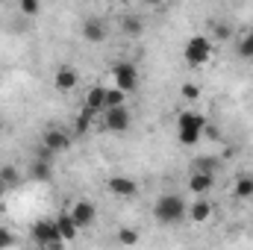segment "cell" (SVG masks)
Returning a JSON list of instances; mask_svg holds the SVG:
<instances>
[{
  "mask_svg": "<svg viewBox=\"0 0 253 250\" xmlns=\"http://www.w3.org/2000/svg\"><path fill=\"white\" fill-rule=\"evenodd\" d=\"M230 36H233L230 24H212V39H215V42H227Z\"/></svg>",
  "mask_w": 253,
  "mask_h": 250,
  "instance_id": "25",
  "label": "cell"
},
{
  "mask_svg": "<svg viewBox=\"0 0 253 250\" xmlns=\"http://www.w3.org/2000/svg\"><path fill=\"white\" fill-rule=\"evenodd\" d=\"M106 36H109V30H106V24H103V21H97V18H88V21L83 24V39H85V42H91V44H100Z\"/></svg>",
  "mask_w": 253,
  "mask_h": 250,
  "instance_id": "10",
  "label": "cell"
},
{
  "mask_svg": "<svg viewBox=\"0 0 253 250\" xmlns=\"http://www.w3.org/2000/svg\"><path fill=\"white\" fill-rule=\"evenodd\" d=\"M0 180L6 183V188H15L18 183H21V174H18L15 165H3V168H0Z\"/></svg>",
  "mask_w": 253,
  "mask_h": 250,
  "instance_id": "21",
  "label": "cell"
},
{
  "mask_svg": "<svg viewBox=\"0 0 253 250\" xmlns=\"http://www.w3.org/2000/svg\"><path fill=\"white\" fill-rule=\"evenodd\" d=\"M215 186V174H200V171H191L189 177V188L194 194H206V191H212Z\"/></svg>",
  "mask_w": 253,
  "mask_h": 250,
  "instance_id": "13",
  "label": "cell"
},
{
  "mask_svg": "<svg viewBox=\"0 0 253 250\" xmlns=\"http://www.w3.org/2000/svg\"><path fill=\"white\" fill-rule=\"evenodd\" d=\"M183 97H186V100H197V97H200V85L186 83V85H183Z\"/></svg>",
  "mask_w": 253,
  "mask_h": 250,
  "instance_id": "27",
  "label": "cell"
},
{
  "mask_svg": "<svg viewBox=\"0 0 253 250\" xmlns=\"http://www.w3.org/2000/svg\"><path fill=\"white\" fill-rule=\"evenodd\" d=\"M42 141H44V150H47V153H62V150L71 147V135L62 132V129H47Z\"/></svg>",
  "mask_w": 253,
  "mask_h": 250,
  "instance_id": "9",
  "label": "cell"
},
{
  "mask_svg": "<svg viewBox=\"0 0 253 250\" xmlns=\"http://www.w3.org/2000/svg\"><path fill=\"white\" fill-rule=\"evenodd\" d=\"M12 245H15V236H12L9 230H3V227H0V250L12 248Z\"/></svg>",
  "mask_w": 253,
  "mask_h": 250,
  "instance_id": "28",
  "label": "cell"
},
{
  "mask_svg": "<svg viewBox=\"0 0 253 250\" xmlns=\"http://www.w3.org/2000/svg\"><path fill=\"white\" fill-rule=\"evenodd\" d=\"M85 109L94 112V115H103V109H106V88H100V85L88 88V94H85Z\"/></svg>",
  "mask_w": 253,
  "mask_h": 250,
  "instance_id": "12",
  "label": "cell"
},
{
  "mask_svg": "<svg viewBox=\"0 0 253 250\" xmlns=\"http://www.w3.org/2000/svg\"><path fill=\"white\" fill-rule=\"evenodd\" d=\"M21 12H24V15H39V12H42V3H39V0H24V3H21Z\"/></svg>",
  "mask_w": 253,
  "mask_h": 250,
  "instance_id": "26",
  "label": "cell"
},
{
  "mask_svg": "<svg viewBox=\"0 0 253 250\" xmlns=\"http://www.w3.org/2000/svg\"><path fill=\"white\" fill-rule=\"evenodd\" d=\"M112 80H115V88H121L124 94H132L138 88V71L132 62H115L112 65Z\"/></svg>",
  "mask_w": 253,
  "mask_h": 250,
  "instance_id": "3",
  "label": "cell"
},
{
  "mask_svg": "<svg viewBox=\"0 0 253 250\" xmlns=\"http://www.w3.org/2000/svg\"><path fill=\"white\" fill-rule=\"evenodd\" d=\"M56 227H59V239H62V242H74V239L80 236V230H77V224L71 221V215H68V212L56 215Z\"/></svg>",
  "mask_w": 253,
  "mask_h": 250,
  "instance_id": "15",
  "label": "cell"
},
{
  "mask_svg": "<svg viewBox=\"0 0 253 250\" xmlns=\"http://www.w3.org/2000/svg\"><path fill=\"white\" fill-rule=\"evenodd\" d=\"M236 53H239L242 59H253V30H245V33H242V39H239V44H236Z\"/></svg>",
  "mask_w": 253,
  "mask_h": 250,
  "instance_id": "17",
  "label": "cell"
},
{
  "mask_svg": "<svg viewBox=\"0 0 253 250\" xmlns=\"http://www.w3.org/2000/svg\"><path fill=\"white\" fill-rule=\"evenodd\" d=\"M100 118H103V126H106L109 132H126L129 124H132V115H129L126 106H121V109H106Z\"/></svg>",
  "mask_w": 253,
  "mask_h": 250,
  "instance_id": "6",
  "label": "cell"
},
{
  "mask_svg": "<svg viewBox=\"0 0 253 250\" xmlns=\"http://www.w3.org/2000/svg\"><path fill=\"white\" fill-rule=\"evenodd\" d=\"M153 215H156L159 224H180V221L189 215V206H186V200H183L180 194L168 191V194H162V197L156 200Z\"/></svg>",
  "mask_w": 253,
  "mask_h": 250,
  "instance_id": "1",
  "label": "cell"
},
{
  "mask_svg": "<svg viewBox=\"0 0 253 250\" xmlns=\"http://www.w3.org/2000/svg\"><path fill=\"white\" fill-rule=\"evenodd\" d=\"M233 194H236L239 200L253 197V174H242V177H236V183H233Z\"/></svg>",
  "mask_w": 253,
  "mask_h": 250,
  "instance_id": "16",
  "label": "cell"
},
{
  "mask_svg": "<svg viewBox=\"0 0 253 250\" xmlns=\"http://www.w3.org/2000/svg\"><path fill=\"white\" fill-rule=\"evenodd\" d=\"M33 177H36V180H50V162H47V159L33 162Z\"/></svg>",
  "mask_w": 253,
  "mask_h": 250,
  "instance_id": "23",
  "label": "cell"
},
{
  "mask_svg": "<svg viewBox=\"0 0 253 250\" xmlns=\"http://www.w3.org/2000/svg\"><path fill=\"white\" fill-rule=\"evenodd\" d=\"M200 135H203V132H189V129H177V138H180V144H183V147H194V144L200 141Z\"/></svg>",
  "mask_w": 253,
  "mask_h": 250,
  "instance_id": "24",
  "label": "cell"
},
{
  "mask_svg": "<svg viewBox=\"0 0 253 250\" xmlns=\"http://www.w3.org/2000/svg\"><path fill=\"white\" fill-rule=\"evenodd\" d=\"M6 191H9V188H6V183H3V180H0V197H3Z\"/></svg>",
  "mask_w": 253,
  "mask_h": 250,
  "instance_id": "29",
  "label": "cell"
},
{
  "mask_svg": "<svg viewBox=\"0 0 253 250\" xmlns=\"http://www.w3.org/2000/svg\"><path fill=\"white\" fill-rule=\"evenodd\" d=\"M186 218H191L194 224L209 221V218H212V203H209V200H194L189 206V215H186Z\"/></svg>",
  "mask_w": 253,
  "mask_h": 250,
  "instance_id": "14",
  "label": "cell"
},
{
  "mask_svg": "<svg viewBox=\"0 0 253 250\" xmlns=\"http://www.w3.org/2000/svg\"><path fill=\"white\" fill-rule=\"evenodd\" d=\"M121 106H126V94L121 91V88H106V109H121ZM103 109V112H106Z\"/></svg>",
  "mask_w": 253,
  "mask_h": 250,
  "instance_id": "19",
  "label": "cell"
},
{
  "mask_svg": "<svg viewBox=\"0 0 253 250\" xmlns=\"http://www.w3.org/2000/svg\"><path fill=\"white\" fill-rule=\"evenodd\" d=\"M212 39H206V36H191L189 42H186V62L191 65V68H200V65H206L209 59H212Z\"/></svg>",
  "mask_w": 253,
  "mask_h": 250,
  "instance_id": "2",
  "label": "cell"
},
{
  "mask_svg": "<svg viewBox=\"0 0 253 250\" xmlns=\"http://www.w3.org/2000/svg\"><path fill=\"white\" fill-rule=\"evenodd\" d=\"M177 129H189V132H203L206 129V118L200 115V112H180V118H177Z\"/></svg>",
  "mask_w": 253,
  "mask_h": 250,
  "instance_id": "11",
  "label": "cell"
},
{
  "mask_svg": "<svg viewBox=\"0 0 253 250\" xmlns=\"http://www.w3.org/2000/svg\"><path fill=\"white\" fill-rule=\"evenodd\" d=\"M68 215H71V221L77 224V230H85V227H91V224H94L97 209H94V203H88V200H77V203H71Z\"/></svg>",
  "mask_w": 253,
  "mask_h": 250,
  "instance_id": "5",
  "label": "cell"
},
{
  "mask_svg": "<svg viewBox=\"0 0 253 250\" xmlns=\"http://www.w3.org/2000/svg\"><path fill=\"white\" fill-rule=\"evenodd\" d=\"M106 188H109V194H115V197H135V194H138V183H135L132 177H109V180H106Z\"/></svg>",
  "mask_w": 253,
  "mask_h": 250,
  "instance_id": "7",
  "label": "cell"
},
{
  "mask_svg": "<svg viewBox=\"0 0 253 250\" xmlns=\"http://www.w3.org/2000/svg\"><path fill=\"white\" fill-rule=\"evenodd\" d=\"M221 162L215 159V156H197L194 162H191V168L194 171H200V174H215V168H218Z\"/></svg>",
  "mask_w": 253,
  "mask_h": 250,
  "instance_id": "20",
  "label": "cell"
},
{
  "mask_svg": "<svg viewBox=\"0 0 253 250\" xmlns=\"http://www.w3.org/2000/svg\"><path fill=\"white\" fill-rule=\"evenodd\" d=\"M121 30H124L126 36H141L144 33V24H141L138 15H124L121 18Z\"/></svg>",
  "mask_w": 253,
  "mask_h": 250,
  "instance_id": "18",
  "label": "cell"
},
{
  "mask_svg": "<svg viewBox=\"0 0 253 250\" xmlns=\"http://www.w3.org/2000/svg\"><path fill=\"white\" fill-rule=\"evenodd\" d=\"M118 245H124V248L138 245V230H132V227H121V230H118Z\"/></svg>",
  "mask_w": 253,
  "mask_h": 250,
  "instance_id": "22",
  "label": "cell"
},
{
  "mask_svg": "<svg viewBox=\"0 0 253 250\" xmlns=\"http://www.w3.org/2000/svg\"><path fill=\"white\" fill-rule=\"evenodd\" d=\"M53 85H56L59 91H74V88L80 85V71L71 68V65H62V68L56 71V77H53Z\"/></svg>",
  "mask_w": 253,
  "mask_h": 250,
  "instance_id": "8",
  "label": "cell"
},
{
  "mask_svg": "<svg viewBox=\"0 0 253 250\" xmlns=\"http://www.w3.org/2000/svg\"><path fill=\"white\" fill-rule=\"evenodd\" d=\"M33 242H39L42 248H50V245L62 242V239H59L56 218H42V221H36V224H33Z\"/></svg>",
  "mask_w": 253,
  "mask_h": 250,
  "instance_id": "4",
  "label": "cell"
}]
</instances>
